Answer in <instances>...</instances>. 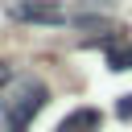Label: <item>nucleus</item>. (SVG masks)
I'll return each instance as SVG.
<instances>
[{"label": "nucleus", "instance_id": "nucleus-1", "mask_svg": "<svg viewBox=\"0 0 132 132\" xmlns=\"http://www.w3.org/2000/svg\"><path fill=\"white\" fill-rule=\"evenodd\" d=\"M45 99H50V87L41 78H12L0 99V132H29Z\"/></svg>", "mask_w": 132, "mask_h": 132}, {"label": "nucleus", "instance_id": "nucleus-2", "mask_svg": "<svg viewBox=\"0 0 132 132\" xmlns=\"http://www.w3.org/2000/svg\"><path fill=\"white\" fill-rule=\"evenodd\" d=\"M16 21H37V25H62V12L54 4H12Z\"/></svg>", "mask_w": 132, "mask_h": 132}, {"label": "nucleus", "instance_id": "nucleus-3", "mask_svg": "<svg viewBox=\"0 0 132 132\" xmlns=\"http://www.w3.org/2000/svg\"><path fill=\"white\" fill-rule=\"evenodd\" d=\"M54 132H99V111H95V107H78V111H70Z\"/></svg>", "mask_w": 132, "mask_h": 132}, {"label": "nucleus", "instance_id": "nucleus-4", "mask_svg": "<svg viewBox=\"0 0 132 132\" xmlns=\"http://www.w3.org/2000/svg\"><path fill=\"white\" fill-rule=\"evenodd\" d=\"M107 62H111V70H132V50H128V45H120V50H111V54H107Z\"/></svg>", "mask_w": 132, "mask_h": 132}, {"label": "nucleus", "instance_id": "nucleus-5", "mask_svg": "<svg viewBox=\"0 0 132 132\" xmlns=\"http://www.w3.org/2000/svg\"><path fill=\"white\" fill-rule=\"evenodd\" d=\"M116 116H120V120H132V95H124V99L116 103Z\"/></svg>", "mask_w": 132, "mask_h": 132}, {"label": "nucleus", "instance_id": "nucleus-6", "mask_svg": "<svg viewBox=\"0 0 132 132\" xmlns=\"http://www.w3.org/2000/svg\"><path fill=\"white\" fill-rule=\"evenodd\" d=\"M8 82H12V70H8L4 62H0V87H8Z\"/></svg>", "mask_w": 132, "mask_h": 132}]
</instances>
